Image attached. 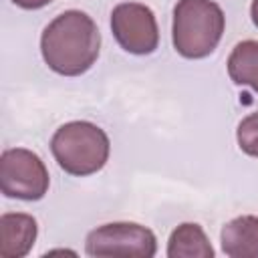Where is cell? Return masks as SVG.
<instances>
[{
  "label": "cell",
  "mask_w": 258,
  "mask_h": 258,
  "mask_svg": "<svg viewBox=\"0 0 258 258\" xmlns=\"http://www.w3.org/2000/svg\"><path fill=\"white\" fill-rule=\"evenodd\" d=\"M250 16H252L254 26H258V0H252V4H250Z\"/></svg>",
  "instance_id": "4fadbf2b"
},
{
  "label": "cell",
  "mask_w": 258,
  "mask_h": 258,
  "mask_svg": "<svg viewBox=\"0 0 258 258\" xmlns=\"http://www.w3.org/2000/svg\"><path fill=\"white\" fill-rule=\"evenodd\" d=\"M167 256L169 258H212L214 248L200 224L183 222L169 234Z\"/></svg>",
  "instance_id": "9c48e42d"
},
{
  "label": "cell",
  "mask_w": 258,
  "mask_h": 258,
  "mask_svg": "<svg viewBox=\"0 0 258 258\" xmlns=\"http://www.w3.org/2000/svg\"><path fill=\"white\" fill-rule=\"evenodd\" d=\"M111 30L119 46L131 54H151L159 44V28L149 6L121 2L111 12Z\"/></svg>",
  "instance_id": "8992f818"
},
{
  "label": "cell",
  "mask_w": 258,
  "mask_h": 258,
  "mask_svg": "<svg viewBox=\"0 0 258 258\" xmlns=\"http://www.w3.org/2000/svg\"><path fill=\"white\" fill-rule=\"evenodd\" d=\"M236 141H238V147L246 155L258 157V111L250 113L238 123Z\"/></svg>",
  "instance_id": "8fae6325"
},
{
  "label": "cell",
  "mask_w": 258,
  "mask_h": 258,
  "mask_svg": "<svg viewBox=\"0 0 258 258\" xmlns=\"http://www.w3.org/2000/svg\"><path fill=\"white\" fill-rule=\"evenodd\" d=\"M12 2L24 10H38V8H44L46 4H50L52 0H12Z\"/></svg>",
  "instance_id": "7c38bea8"
},
{
  "label": "cell",
  "mask_w": 258,
  "mask_h": 258,
  "mask_svg": "<svg viewBox=\"0 0 258 258\" xmlns=\"http://www.w3.org/2000/svg\"><path fill=\"white\" fill-rule=\"evenodd\" d=\"M38 226L30 214L6 212L0 216V258H24L36 242Z\"/></svg>",
  "instance_id": "52a82bcc"
},
{
  "label": "cell",
  "mask_w": 258,
  "mask_h": 258,
  "mask_svg": "<svg viewBox=\"0 0 258 258\" xmlns=\"http://www.w3.org/2000/svg\"><path fill=\"white\" fill-rule=\"evenodd\" d=\"M222 252L230 258H258V216L244 214L220 232Z\"/></svg>",
  "instance_id": "ba28073f"
},
{
  "label": "cell",
  "mask_w": 258,
  "mask_h": 258,
  "mask_svg": "<svg viewBox=\"0 0 258 258\" xmlns=\"http://www.w3.org/2000/svg\"><path fill=\"white\" fill-rule=\"evenodd\" d=\"M48 185V169L34 151L24 147H12L2 153L0 189L6 198L36 202L46 196Z\"/></svg>",
  "instance_id": "5b68a950"
},
{
  "label": "cell",
  "mask_w": 258,
  "mask_h": 258,
  "mask_svg": "<svg viewBox=\"0 0 258 258\" xmlns=\"http://www.w3.org/2000/svg\"><path fill=\"white\" fill-rule=\"evenodd\" d=\"M228 75L236 85L258 93V40L238 42L228 56Z\"/></svg>",
  "instance_id": "30bf717a"
},
{
  "label": "cell",
  "mask_w": 258,
  "mask_h": 258,
  "mask_svg": "<svg viewBox=\"0 0 258 258\" xmlns=\"http://www.w3.org/2000/svg\"><path fill=\"white\" fill-rule=\"evenodd\" d=\"M85 252L97 258H151L157 252V238L137 222H109L87 234Z\"/></svg>",
  "instance_id": "277c9868"
},
{
  "label": "cell",
  "mask_w": 258,
  "mask_h": 258,
  "mask_svg": "<svg viewBox=\"0 0 258 258\" xmlns=\"http://www.w3.org/2000/svg\"><path fill=\"white\" fill-rule=\"evenodd\" d=\"M224 10L214 0H177L173 6L171 42L183 58H206L222 40Z\"/></svg>",
  "instance_id": "7a4b0ae2"
},
{
  "label": "cell",
  "mask_w": 258,
  "mask_h": 258,
  "mask_svg": "<svg viewBox=\"0 0 258 258\" xmlns=\"http://www.w3.org/2000/svg\"><path fill=\"white\" fill-rule=\"evenodd\" d=\"M101 50V32L95 20L81 10H64L42 30L40 54L50 71L62 77L87 73Z\"/></svg>",
  "instance_id": "6da1fadb"
},
{
  "label": "cell",
  "mask_w": 258,
  "mask_h": 258,
  "mask_svg": "<svg viewBox=\"0 0 258 258\" xmlns=\"http://www.w3.org/2000/svg\"><path fill=\"white\" fill-rule=\"evenodd\" d=\"M50 151L60 169L85 177L105 167L111 141L107 133L91 121H69L54 131Z\"/></svg>",
  "instance_id": "3957f363"
}]
</instances>
